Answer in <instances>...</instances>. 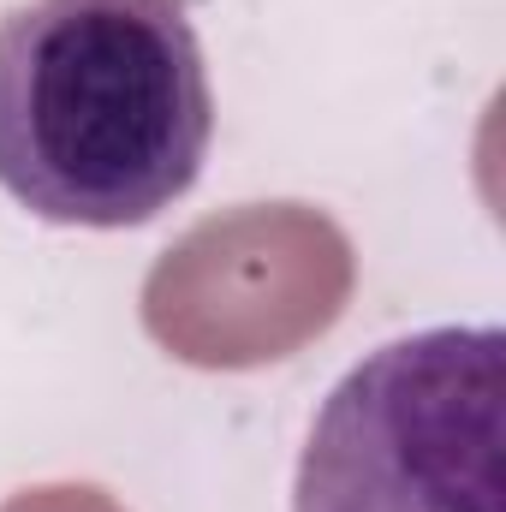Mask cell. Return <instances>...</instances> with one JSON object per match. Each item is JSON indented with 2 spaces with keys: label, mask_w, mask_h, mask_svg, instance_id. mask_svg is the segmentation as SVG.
Here are the masks:
<instances>
[{
  "label": "cell",
  "mask_w": 506,
  "mask_h": 512,
  "mask_svg": "<svg viewBox=\"0 0 506 512\" xmlns=\"http://www.w3.org/2000/svg\"><path fill=\"white\" fill-rule=\"evenodd\" d=\"M215 137L185 0H24L0 18V191L54 227H143Z\"/></svg>",
  "instance_id": "1"
},
{
  "label": "cell",
  "mask_w": 506,
  "mask_h": 512,
  "mask_svg": "<svg viewBox=\"0 0 506 512\" xmlns=\"http://www.w3.org/2000/svg\"><path fill=\"white\" fill-rule=\"evenodd\" d=\"M506 334L423 328L322 399L292 512H501Z\"/></svg>",
  "instance_id": "2"
}]
</instances>
